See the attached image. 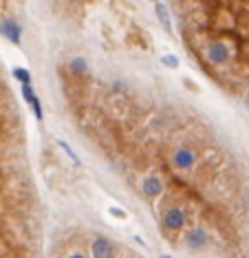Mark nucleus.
I'll use <instances>...</instances> for the list:
<instances>
[{
  "label": "nucleus",
  "mask_w": 249,
  "mask_h": 258,
  "mask_svg": "<svg viewBox=\"0 0 249 258\" xmlns=\"http://www.w3.org/2000/svg\"><path fill=\"white\" fill-rule=\"evenodd\" d=\"M4 113H2V97H0V239L4 234V183H7V137H4Z\"/></svg>",
  "instance_id": "1"
},
{
  "label": "nucleus",
  "mask_w": 249,
  "mask_h": 258,
  "mask_svg": "<svg viewBox=\"0 0 249 258\" xmlns=\"http://www.w3.org/2000/svg\"><path fill=\"white\" fill-rule=\"evenodd\" d=\"M207 60H210L212 64H227V62H230V49L223 42L207 44Z\"/></svg>",
  "instance_id": "2"
},
{
  "label": "nucleus",
  "mask_w": 249,
  "mask_h": 258,
  "mask_svg": "<svg viewBox=\"0 0 249 258\" xmlns=\"http://www.w3.org/2000/svg\"><path fill=\"white\" fill-rule=\"evenodd\" d=\"M185 223V214L181 208H167L164 214V225L167 230H181Z\"/></svg>",
  "instance_id": "3"
},
{
  "label": "nucleus",
  "mask_w": 249,
  "mask_h": 258,
  "mask_svg": "<svg viewBox=\"0 0 249 258\" xmlns=\"http://www.w3.org/2000/svg\"><path fill=\"white\" fill-rule=\"evenodd\" d=\"M194 161H196V157L190 148H179V150L172 154V163H174L179 170H190L192 166H194Z\"/></svg>",
  "instance_id": "4"
},
{
  "label": "nucleus",
  "mask_w": 249,
  "mask_h": 258,
  "mask_svg": "<svg viewBox=\"0 0 249 258\" xmlns=\"http://www.w3.org/2000/svg\"><path fill=\"white\" fill-rule=\"evenodd\" d=\"M207 239H210V234H207L203 228H194L187 234V247H192V250H201V247L207 245Z\"/></svg>",
  "instance_id": "5"
},
{
  "label": "nucleus",
  "mask_w": 249,
  "mask_h": 258,
  "mask_svg": "<svg viewBox=\"0 0 249 258\" xmlns=\"http://www.w3.org/2000/svg\"><path fill=\"white\" fill-rule=\"evenodd\" d=\"M141 192H144L146 197H150V199L159 197V192H161V181H159L157 177H146L144 181H141Z\"/></svg>",
  "instance_id": "6"
},
{
  "label": "nucleus",
  "mask_w": 249,
  "mask_h": 258,
  "mask_svg": "<svg viewBox=\"0 0 249 258\" xmlns=\"http://www.w3.org/2000/svg\"><path fill=\"white\" fill-rule=\"evenodd\" d=\"M22 95H24V100L29 102V104H31V108H33V113H35V117H38V120H42V106H40V100H38V95H35V93L31 91V86L29 84H24V89H22Z\"/></svg>",
  "instance_id": "7"
},
{
  "label": "nucleus",
  "mask_w": 249,
  "mask_h": 258,
  "mask_svg": "<svg viewBox=\"0 0 249 258\" xmlns=\"http://www.w3.org/2000/svg\"><path fill=\"white\" fill-rule=\"evenodd\" d=\"M90 250H93V256H113V252H115L113 245H110L106 239H95Z\"/></svg>",
  "instance_id": "8"
},
{
  "label": "nucleus",
  "mask_w": 249,
  "mask_h": 258,
  "mask_svg": "<svg viewBox=\"0 0 249 258\" xmlns=\"http://www.w3.org/2000/svg\"><path fill=\"white\" fill-rule=\"evenodd\" d=\"M4 35H7L9 40H11L13 44H20V27L16 22H2V27H0Z\"/></svg>",
  "instance_id": "9"
},
{
  "label": "nucleus",
  "mask_w": 249,
  "mask_h": 258,
  "mask_svg": "<svg viewBox=\"0 0 249 258\" xmlns=\"http://www.w3.org/2000/svg\"><path fill=\"white\" fill-rule=\"evenodd\" d=\"M155 13H157V18L161 20V24H164L166 29H172V20H170V13H167L166 4H157V7H155Z\"/></svg>",
  "instance_id": "10"
},
{
  "label": "nucleus",
  "mask_w": 249,
  "mask_h": 258,
  "mask_svg": "<svg viewBox=\"0 0 249 258\" xmlns=\"http://www.w3.org/2000/svg\"><path fill=\"white\" fill-rule=\"evenodd\" d=\"M13 77H18L22 84H29V82H31V73H29L27 69H13Z\"/></svg>",
  "instance_id": "11"
},
{
  "label": "nucleus",
  "mask_w": 249,
  "mask_h": 258,
  "mask_svg": "<svg viewBox=\"0 0 249 258\" xmlns=\"http://www.w3.org/2000/svg\"><path fill=\"white\" fill-rule=\"evenodd\" d=\"M60 148H62V150L67 152V157H71V161H75V163L80 166V157H78V154H75L73 150H71V146H69L67 141H60Z\"/></svg>",
  "instance_id": "12"
},
{
  "label": "nucleus",
  "mask_w": 249,
  "mask_h": 258,
  "mask_svg": "<svg viewBox=\"0 0 249 258\" xmlns=\"http://www.w3.org/2000/svg\"><path fill=\"white\" fill-rule=\"evenodd\" d=\"M161 62H164L167 69H176V66H179V60H176L174 55H164V58H161Z\"/></svg>",
  "instance_id": "13"
},
{
  "label": "nucleus",
  "mask_w": 249,
  "mask_h": 258,
  "mask_svg": "<svg viewBox=\"0 0 249 258\" xmlns=\"http://www.w3.org/2000/svg\"><path fill=\"white\" fill-rule=\"evenodd\" d=\"M71 69H73V71H78V73H84V71H86V64H84V60H73V62H71Z\"/></svg>",
  "instance_id": "14"
},
{
  "label": "nucleus",
  "mask_w": 249,
  "mask_h": 258,
  "mask_svg": "<svg viewBox=\"0 0 249 258\" xmlns=\"http://www.w3.org/2000/svg\"><path fill=\"white\" fill-rule=\"evenodd\" d=\"M110 212H113L115 216H119V219H124V216H126V212H121V210H117V208H113Z\"/></svg>",
  "instance_id": "15"
}]
</instances>
